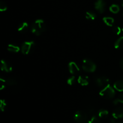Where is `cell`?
<instances>
[{
  "label": "cell",
  "mask_w": 123,
  "mask_h": 123,
  "mask_svg": "<svg viewBox=\"0 0 123 123\" xmlns=\"http://www.w3.org/2000/svg\"><path fill=\"white\" fill-rule=\"evenodd\" d=\"M35 43L33 41H28L22 43L21 46L22 53L24 55H28L34 49Z\"/></svg>",
  "instance_id": "277c9868"
},
{
  "label": "cell",
  "mask_w": 123,
  "mask_h": 123,
  "mask_svg": "<svg viewBox=\"0 0 123 123\" xmlns=\"http://www.w3.org/2000/svg\"><path fill=\"white\" fill-rule=\"evenodd\" d=\"M114 88L115 90L120 92L123 91V80H119L115 82L114 84Z\"/></svg>",
  "instance_id": "4fadbf2b"
},
{
  "label": "cell",
  "mask_w": 123,
  "mask_h": 123,
  "mask_svg": "<svg viewBox=\"0 0 123 123\" xmlns=\"http://www.w3.org/2000/svg\"><path fill=\"white\" fill-rule=\"evenodd\" d=\"M76 82V77L74 76H72L71 77H70L67 80V84L69 85H73V84L75 83Z\"/></svg>",
  "instance_id": "cb8c5ba5"
},
{
  "label": "cell",
  "mask_w": 123,
  "mask_h": 123,
  "mask_svg": "<svg viewBox=\"0 0 123 123\" xmlns=\"http://www.w3.org/2000/svg\"><path fill=\"white\" fill-rule=\"evenodd\" d=\"M109 123H116V119L112 117V118H111L110 120H109Z\"/></svg>",
  "instance_id": "4316f807"
},
{
  "label": "cell",
  "mask_w": 123,
  "mask_h": 123,
  "mask_svg": "<svg viewBox=\"0 0 123 123\" xmlns=\"http://www.w3.org/2000/svg\"><path fill=\"white\" fill-rule=\"evenodd\" d=\"M109 10H110L111 12H112V13L117 14V13H118L120 12V8L118 5L112 4L111 6L110 7H109Z\"/></svg>",
  "instance_id": "ffe728a7"
},
{
  "label": "cell",
  "mask_w": 123,
  "mask_h": 123,
  "mask_svg": "<svg viewBox=\"0 0 123 123\" xmlns=\"http://www.w3.org/2000/svg\"><path fill=\"white\" fill-rule=\"evenodd\" d=\"M94 7L98 13H103L105 11V1L104 0H97L94 4Z\"/></svg>",
  "instance_id": "8992f818"
},
{
  "label": "cell",
  "mask_w": 123,
  "mask_h": 123,
  "mask_svg": "<svg viewBox=\"0 0 123 123\" xmlns=\"http://www.w3.org/2000/svg\"><path fill=\"white\" fill-rule=\"evenodd\" d=\"M74 120L78 123H86L88 121V118L85 112L78 111L74 114Z\"/></svg>",
  "instance_id": "5b68a950"
},
{
  "label": "cell",
  "mask_w": 123,
  "mask_h": 123,
  "mask_svg": "<svg viewBox=\"0 0 123 123\" xmlns=\"http://www.w3.org/2000/svg\"><path fill=\"white\" fill-rule=\"evenodd\" d=\"M98 117H99L100 118H105L109 115V112L106 110V109H102L98 111Z\"/></svg>",
  "instance_id": "d6986e66"
},
{
  "label": "cell",
  "mask_w": 123,
  "mask_h": 123,
  "mask_svg": "<svg viewBox=\"0 0 123 123\" xmlns=\"http://www.w3.org/2000/svg\"><path fill=\"white\" fill-rule=\"evenodd\" d=\"M68 70L72 74H76L80 72V68L76 62L72 61L68 63Z\"/></svg>",
  "instance_id": "ba28073f"
},
{
  "label": "cell",
  "mask_w": 123,
  "mask_h": 123,
  "mask_svg": "<svg viewBox=\"0 0 123 123\" xmlns=\"http://www.w3.org/2000/svg\"><path fill=\"white\" fill-rule=\"evenodd\" d=\"M88 123H102L98 118L96 116H92L88 121Z\"/></svg>",
  "instance_id": "44dd1931"
},
{
  "label": "cell",
  "mask_w": 123,
  "mask_h": 123,
  "mask_svg": "<svg viewBox=\"0 0 123 123\" xmlns=\"http://www.w3.org/2000/svg\"><path fill=\"white\" fill-rule=\"evenodd\" d=\"M6 84L8 86H14L18 84V81L16 79L14 78H8L6 80Z\"/></svg>",
  "instance_id": "ac0fdd59"
},
{
  "label": "cell",
  "mask_w": 123,
  "mask_h": 123,
  "mask_svg": "<svg viewBox=\"0 0 123 123\" xmlns=\"http://www.w3.org/2000/svg\"><path fill=\"white\" fill-rule=\"evenodd\" d=\"M6 106H7V103H6V100L4 99H1L0 100V109H1V111H4Z\"/></svg>",
  "instance_id": "7402d4cb"
},
{
  "label": "cell",
  "mask_w": 123,
  "mask_h": 123,
  "mask_svg": "<svg viewBox=\"0 0 123 123\" xmlns=\"http://www.w3.org/2000/svg\"><path fill=\"white\" fill-rule=\"evenodd\" d=\"M123 123V121H120V122H118V123Z\"/></svg>",
  "instance_id": "f546056e"
},
{
  "label": "cell",
  "mask_w": 123,
  "mask_h": 123,
  "mask_svg": "<svg viewBox=\"0 0 123 123\" xmlns=\"http://www.w3.org/2000/svg\"><path fill=\"white\" fill-rule=\"evenodd\" d=\"M96 82L99 87L104 88L109 84V79L106 76H100L96 78Z\"/></svg>",
  "instance_id": "52a82bcc"
},
{
  "label": "cell",
  "mask_w": 123,
  "mask_h": 123,
  "mask_svg": "<svg viewBox=\"0 0 123 123\" xmlns=\"http://www.w3.org/2000/svg\"><path fill=\"white\" fill-rule=\"evenodd\" d=\"M99 94L103 98H106V99H111L115 97V88L108 84L100 91Z\"/></svg>",
  "instance_id": "7a4b0ae2"
},
{
  "label": "cell",
  "mask_w": 123,
  "mask_h": 123,
  "mask_svg": "<svg viewBox=\"0 0 123 123\" xmlns=\"http://www.w3.org/2000/svg\"><path fill=\"white\" fill-rule=\"evenodd\" d=\"M112 31L115 34L120 35L121 34V32H122V29L120 28V26H113Z\"/></svg>",
  "instance_id": "603a6c76"
},
{
  "label": "cell",
  "mask_w": 123,
  "mask_h": 123,
  "mask_svg": "<svg viewBox=\"0 0 123 123\" xmlns=\"http://www.w3.org/2000/svg\"><path fill=\"white\" fill-rule=\"evenodd\" d=\"M112 117L115 119H120L123 118V107H118L114 111Z\"/></svg>",
  "instance_id": "30bf717a"
},
{
  "label": "cell",
  "mask_w": 123,
  "mask_h": 123,
  "mask_svg": "<svg viewBox=\"0 0 123 123\" xmlns=\"http://www.w3.org/2000/svg\"><path fill=\"white\" fill-rule=\"evenodd\" d=\"M114 47L117 49H123V36L117 40L114 44Z\"/></svg>",
  "instance_id": "5bb4252c"
},
{
  "label": "cell",
  "mask_w": 123,
  "mask_h": 123,
  "mask_svg": "<svg viewBox=\"0 0 123 123\" xmlns=\"http://www.w3.org/2000/svg\"><path fill=\"white\" fill-rule=\"evenodd\" d=\"M28 24L26 22H24L20 23L19 25L18 28V31L19 32H22V33H24V32H26L28 30Z\"/></svg>",
  "instance_id": "7c38bea8"
},
{
  "label": "cell",
  "mask_w": 123,
  "mask_h": 123,
  "mask_svg": "<svg viewBox=\"0 0 123 123\" xmlns=\"http://www.w3.org/2000/svg\"><path fill=\"white\" fill-rule=\"evenodd\" d=\"M7 6L6 4L4 1H1L0 2V11L1 12H5V11L7 10Z\"/></svg>",
  "instance_id": "d4e9b609"
},
{
  "label": "cell",
  "mask_w": 123,
  "mask_h": 123,
  "mask_svg": "<svg viewBox=\"0 0 123 123\" xmlns=\"http://www.w3.org/2000/svg\"><path fill=\"white\" fill-rule=\"evenodd\" d=\"M103 21L105 24L109 26H112L114 23V19L109 16L105 17L103 19Z\"/></svg>",
  "instance_id": "2e32d148"
},
{
  "label": "cell",
  "mask_w": 123,
  "mask_h": 123,
  "mask_svg": "<svg viewBox=\"0 0 123 123\" xmlns=\"http://www.w3.org/2000/svg\"><path fill=\"white\" fill-rule=\"evenodd\" d=\"M78 82L82 86H87L89 84V78L86 76H79L78 78Z\"/></svg>",
  "instance_id": "8fae6325"
},
{
  "label": "cell",
  "mask_w": 123,
  "mask_h": 123,
  "mask_svg": "<svg viewBox=\"0 0 123 123\" xmlns=\"http://www.w3.org/2000/svg\"><path fill=\"white\" fill-rule=\"evenodd\" d=\"M96 17H97V15H96V13L92 11H88L85 14V18L88 20H93L96 19Z\"/></svg>",
  "instance_id": "e0dca14e"
},
{
  "label": "cell",
  "mask_w": 123,
  "mask_h": 123,
  "mask_svg": "<svg viewBox=\"0 0 123 123\" xmlns=\"http://www.w3.org/2000/svg\"><path fill=\"white\" fill-rule=\"evenodd\" d=\"M121 5H122V6L123 7V0H122V2H121Z\"/></svg>",
  "instance_id": "f1b7e54d"
},
{
  "label": "cell",
  "mask_w": 123,
  "mask_h": 123,
  "mask_svg": "<svg viewBox=\"0 0 123 123\" xmlns=\"http://www.w3.org/2000/svg\"><path fill=\"white\" fill-rule=\"evenodd\" d=\"M119 103H123V95L120 96V97H118L117 98L114 100V104L115 105L119 104Z\"/></svg>",
  "instance_id": "484cf974"
},
{
  "label": "cell",
  "mask_w": 123,
  "mask_h": 123,
  "mask_svg": "<svg viewBox=\"0 0 123 123\" xmlns=\"http://www.w3.org/2000/svg\"><path fill=\"white\" fill-rule=\"evenodd\" d=\"M120 67H121V68L123 70V58L120 61Z\"/></svg>",
  "instance_id": "83f0119b"
},
{
  "label": "cell",
  "mask_w": 123,
  "mask_h": 123,
  "mask_svg": "<svg viewBox=\"0 0 123 123\" xmlns=\"http://www.w3.org/2000/svg\"><path fill=\"white\" fill-rule=\"evenodd\" d=\"M46 25L42 19H37L31 25V30L33 34L36 36H40L46 31Z\"/></svg>",
  "instance_id": "6da1fadb"
},
{
  "label": "cell",
  "mask_w": 123,
  "mask_h": 123,
  "mask_svg": "<svg viewBox=\"0 0 123 123\" xmlns=\"http://www.w3.org/2000/svg\"><path fill=\"white\" fill-rule=\"evenodd\" d=\"M82 69L88 73H93L97 68L96 64L90 59H84L82 64Z\"/></svg>",
  "instance_id": "3957f363"
},
{
  "label": "cell",
  "mask_w": 123,
  "mask_h": 123,
  "mask_svg": "<svg viewBox=\"0 0 123 123\" xmlns=\"http://www.w3.org/2000/svg\"><path fill=\"white\" fill-rule=\"evenodd\" d=\"M7 50L9 52H10L17 53L20 50V49L18 46L15 45V44H8V47H7Z\"/></svg>",
  "instance_id": "9a60e30c"
},
{
  "label": "cell",
  "mask_w": 123,
  "mask_h": 123,
  "mask_svg": "<svg viewBox=\"0 0 123 123\" xmlns=\"http://www.w3.org/2000/svg\"><path fill=\"white\" fill-rule=\"evenodd\" d=\"M1 70L4 71V72L9 73V72H11L12 71L13 67H12L10 63L8 62V61L2 60L1 62Z\"/></svg>",
  "instance_id": "9c48e42d"
},
{
  "label": "cell",
  "mask_w": 123,
  "mask_h": 123,
  "mask_svg": "<svg viewBox=\"0 0 123 123\" xmlns=\"http://www.w3.org/2000/svg\"><path fill=\"white\" fill-rule=\"evenodd\" d=\"M122 32H123V28H122Z\"/></svg>",
  "instance_id": "4dcf8cb0"
}]
</instances>
